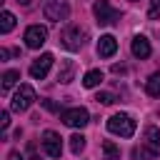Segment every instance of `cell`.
Wrapping results in <instances>:
<instances>
[{"label":"cell","mask_w":160,"mask_h":160,"mask_svg":"<svg viewBox=\"0 0 160 160\" xmlns=\"http://www.w3.org/2000/svg\"><path fill=\"white\" fill-rule=\"evenodd\" d=\"M108 130L112 135H120V138H132L135 132V120L128 115V112H115L108 118Z\"/></svg>","instance_id":"obj_1"},{"label":"cell","mask_w":160,"mask_h":160,"mask_svg":"<svg viewBox=\"0 0 160 160\" xmlns=\"http://www.w3.org/2000/svg\"><path fill=\"white\" fill-rule=\"evenodd\" d=\"M42 12L50 22H62L70 18V5H68V0H50V2H45Z\"/></svg>","instance_id":"obj_2"},{"label":"cell","mask_w":160,"mask_h":160,"mask_svg":"<svg viewBox=\"0 0 160 160\" xmlns=\"http://www.w3.org/2000/svg\"><path fill=\"white\" fill-rule=\"evenodd\" d=\"M32 102H35V90H32V85H28V82H25V85H20V88L15 90L10 108H12L15 112H22V110H28Z\"/></svg>","instance_id":"obj_3"},{"label":"cell","mask_w":160,"mask_h":160,"mask_svg":"<svg viewBox=\"0 0 160 160\" xmlns=\"http://www.w3.org/2000/svg\"><path fill=\"white\" fill-rule=\"evenodd\" d=\"M92 10H95V18H98V25H115L120 20V10H115L108 0H98Z\"/></svg>","instance_id":"obj_4"},{"label":"cell","mask_w":160,"mask_h":160,"mask_svg":"<svg viewBox=\"0 0 160 160\" xmlns=\"http://www.w3.org/2000/svg\"><path fill=\"white\" fill-rule=\"evenodd\" d=\"M160 150V130L155 125H148L145 128V145L140 150H135V155H148V158H155Z\"/></svg>","instance_id":"obj_5"},{"label":"cell","mask_w":160,"mask_h":160,"mask_svg":"<svg viewBox=\"0 0 160 160\" xmlns=\"http://www.w3.org/2000/svg\"><path fill=\"white\" fill-rule=\"evenodd\" d=\"M60 118H62V122L70 125V128H85V125L90 122V115H88L85 108H68V110L60 112Z\"/></svg>","instance_id":"obj_6"},{"label":"cell","mask_w":160,"mask_h":160,"mask_svg":"<svg viewBox=\"0 0 160 160\" xmlns=\"http://www.w3.org/2000/svg\"><path fill=\"white\" fill-rule=\"evenodd\" d=\"M42 148L50 158H60L62 155V138L55 130H45L42 132Z\"/></svg>","instance_id":"obj_7"},{"label":"cell","mask_w":160,"mask_h":160,"mask_svg":"<svg viewBox=\"0 0 160 160\" xmlns=\"http://www.w3.org/2000/svg\"><path fill=\"white\" fill-rule=\"evenodd\" d=\"M45 40H48V30H45L42 25H30V28L25 30V45H28V48L38 50L40 45H45Z\"/></svg>","instance_id":"obj_8"},{"label":"cell","mask_w":160,"mask_h":160,"mask_svg":"<svg viewBox=\"0 0 160 160\" xmlns=\"http://www.w3.org/2000/svg\"><path fill=\"white\" fill-rule=\"evenodd\" d=\"M82 38H85V32H82L80 28H75V25H72V28H68V30L60 35L62 48H68V50H80V48H82V42H85Z\"/></svg>","instance_id":"obj_9"},{"label":"cell","mask_w":160,"mask_h":160,"mask_svg":"<svg viewBox=\"0 0 160 160\" xmlns=\"http://www.w3.org/2000/svg\"><path fill=\"white\" fill-rule=\"evenodd\" d=\"M52 55L50 52H42L38 60H32V65H30V75L35 78V80H42L45 75H48V70H50V65H52Z\"/></svg>","instance_id":"obj_10"},{"label":"cell","mask_w":160,"mask_h":160,"mask_svg":"<svg viewBox=\"0 0 160 160\" xmlns=\"http://www.w3.org/2000/svg\"><path fill=\"white\" fill-rule=\"evenodd\" d=\"M130 50H132V55H135V58H140V60L150 58V52H152V48H150V40H148L145 35H135V38H132V45H130Z\"/></svg>","instance_id":"obj_11"},{"label":"cell","mask_w":160,"mask_h":160,"mask_svg":"<svg viewBox=\"0 0 160 160\" xmlns=\"http://www.w3.org/2000/svg\"><path fill=\"white\" fill-rule=\"evenodd\" d=\"M115 52H118V40L112 35H102L98 40V55L100 58H112Z\"/></svg>","instance_id":"obj_12"},{"label":"cell","mask_w":160,"mask_h":160,"mask_svg":"<svg viewBox=\"0 0 160 160\" xmlns=\"http://www.w3.org/2000/svg\"><path fill=\"white\" fill-rule=\"evenodd\" d=\"M72 75H75V62H72V60H62V62H60V70H58V80L68 85V82L72 80Z\"/></svg>","instance_id":"obj_13"},{"label":"cell","mask_w":160,"mask_h":160,"mask_svg":"<svg viewBox=\"0 0 160 160\" xmlns=\"http://www.w3.org/2000/svg\"><path fill=\"white\" fill-rule=\"evenodd\" d=\"M102 80H105L102 70H88V72H85V78H82V85H85V88H98Z\"/></svg>","instance_id":"obj_14"},{"label":"cell","mask_w":160,"mask_h":160,"mask_svg":"<svg viewBox=\"0 0 160 160\" xmlns=\"http://www.w3.org/2000/svg\"><path fill=\"white\" fill-rule=\"evenodd\" d=\"M145 90L150 98H160V72H152L150 80L145 82Z\"/></svg>","instance_id":"obj_15"},{"label":"cell","mask_w":160,"mask_h":160,"mask_svg":"<svg viewBox=\"0 0 160 160\" xmlns=\"http://www.w3.org/2000/svg\"><path fill=\"white\" fill-rule=\"evenodd\" d=\"M12 28H15V15H12L10 10H5V12L0 15V32H2V35H8Z\"/></svg>","instance_id":"obj_16"},{"label":"cell","mask_w":160,"mask_h":160,"mask_svg":"<svg viewBox=\"0 0 160 160\" xmlns=\"http://www.w3.org/2000/svg\"><path fill=\"white\" fill-rule=\"evenodd\" d=\"M102 152H105V160H120V148L110 140L102 142Z\"/></svg>","instance_id":"obj_17"},{"label":"cell","mask_w":160,"mask_h":160,"mask_svg":"<svg viewBox=\"0 0 160 160\" xmlns=\"http://www.w3.org/2000/svg\"><path fill=\"white\" fill-rule=\"evenodd\" d=\"M18 78H20V72H18V70H8V72L2 75V85H0V88H2V92H8V90L18 82Z\"/></svg>","instance_id":"obj_18"},{"label":"cell","mask_w":160,"mask_h":160,"mask_svg":"<svg viewBox=\"0 0 160 160\" xmlns=\"http://www.w3.org/2000/svg\"><path fill=\"white\" fill-rule=\"evenodd\" d=\"M70 150H72L75 155H80V152L85 150V138H82L80 132H75V135L70 138Z\"/></svg>","instance_id":"obj_19"},{"label":"cell","mask_w":160,"mask_h":160,"mask_svg":"<svg viewBox=\"0 0 160 160\" xmlns=\"http://www.w3.org/2000/svg\"><path fill=\"white\" fill-rule=\"evenodd\" d=\"M148 18H150V20H158V18H160V0H150V10H148Z\"/></svg>","instance_id":"obj_20"},{"label":"cell","mask_w":160,"mask_h":160,"mask_svg":"<svg viewBox=\"0 0 160 160\" xmlns=\"http://www.w3.org/2000/svg\"><path fill=\"white\" fill-rule=\"evenodd\" d=\"M95 100H98V102H102V105H110V102H115V95H112V92H98V95H95Z\"/></svg>","instance_id":"obj_21"},{"label":"cell","mask_w":160,"mask_h":160,"mask_svg":"<svg viewBox=\"0 0 160 160\" xmlns=\"http://www.w3.org/2000/svg\"><path fill=\"white\" fill-rule=\"evenodd\" d=\"M8 125H10V112H8V110H2V112H0V128H2V130H8Z\"/></svg>","instance_id":"obj_22"},{"label":"cell","mask_w":160,"mask_h":160,"mask_svg":"<svg viewBox=\"0 0 160 160\" xmlns=\"http://www.w3.org/2000/svg\"><path fill=\"white\" fill-rule=\"evenodd\" d=\"M42 105H45L48 110H52V112H58V105H55V102H50V100H42Z\"/></svg>","instance_id":"obj_23"},{"label":"cell","mask_w":160,"mask_h":160,"mask_svg":"<svg viewBox=\"0 0 160 160\" xmlns=\"http://www.w3.org/2000/svg\"><path fill=\"white\" fill-rule=\"evenodd\" d=\"M28 152H30V160H40L38 152H35V145H28Z\"/></svg>","instance_id":"obj_24"},{"label":"cell","mask_w":160,"mask_h":160,"mask_svg":"<svg viewBox=\"0 0 160 160\" xmlns=\"http://www.w3.org/2000/svg\"><path fill=\"white\" fill-rule=\"evenodd\" d=\"M8 160H22V155H20V152H18V150H12V152H10V155H8Z\"/></svg>","instance_id":"obj_25"},{"label":"cell","mask_w":160,"mask_h":160,"mask_svg":"<svg viewBox=\"0 0 160 160\" xmlns=\"http://www.w3.org/2000/svg\"><path fill=\"white\" fill-rule=\"evenodd\" d=\"M112 72H118V75H120V72H125V68H122V65H112Z\"/></svg>","instance_id":"obj_26"},{"label":"cell","mask_w":160,"mask_h":160,"mask_svg":"<svg viewBox=\"0 0 160 160\" xmlns=\"http://www.w3.org/2000/svg\"><path fill=\"white\" fill-rule=\"evenodd\" d=\"M130 2H138V0H130Z\"/></svg>","instance_id":"obj_27"}]
</instances>
